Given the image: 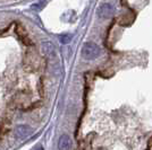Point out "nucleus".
Segmentation results:
<instances>
[{"instance_id": "1", "label": "nucleus", "mask_w": 152, "mask_h": 150, "mask_svg": "<svg viewBox=\"0 0 152 150\" xmlns=\"http://www.w3.org/2000/svg\"><path fill=\"white\" fill-rule=\"evenodd\" d=\"M82 58L85 60H94L101 54V49L95 43L92 42H86L82 48Z\"/></svg>"}, {"instance_id": "2", "label": "nucleus", "mask_w": 152, "mask_h": 150, "mask_svg": "<svg viewBox=\"0 0 152 150\" xmlns=\"http://www.w3.org/2000/svg\"><path fill=\"white\" fill-rule=\"evenodd\" d=\"M115 14V8L113 5H110V4H102L101 6L99 7V9H98V15H99V17H101L103 19H107V18H110L111 16H114Z\"/></svg>"}, {"instance_id": "3", "label": "nucleus", "mask_w": 152, "mask_h": 150, "mask_svg": "<svg viewBox=\"0 0 152 150\" xmlns=\"http://www.w3.org/2000/svg\"><path fill=\"white\" fill-rule=\"evenodd\" d=\"M33 130H32L31 126H28V125H18L17 128H16V130H15V137L18 138V139H25L27 138L28 136H31Z\"/></svg>"}, {"instance_id": "4", "label": "nucleus", "mask_w": 152, "mask_h": 150, "mask_svg": "<svg viewBox=\"0 0 152 150\" xmlns=\"http://www.w3.org/2000/svg\"><path fill=\"white\" fill-rule=\"evenodd\" d=\"M41 52L47 56H53L56 54L55 46L50 41H45V42L41 43Z\"/></svg>"}, {"instance_id": "5", "label": "nucleus", "mask_w": 152, "mask_h": 150, "mask_svg": "<svg viewBox=\"0 0 152 150\" xmlns=\"http://www.w3.org/2000/svg\"><path fill=\"white\" fill-rule=\"evenodd\" d=\"M58 147L59 149H70L72 148V140L67 134H64L59 138V141H58Z\"/></svg>"}, {"instance_id": "6", "label": "nucleus", "mask_w": 152, "mask_h": 150, "mask_svg": "<svg viewBox=\"0 0 152 150\" xmlns=\"http://www.w3.org/2000/svg\"><path fill=\"white\" fill-rule=\"evenodd\" d=\"M17 35H18V38L24 42V44H31V42H30V40L27 38V34L25 33V31H24V28L23 27H20V26H17Z\"/></svg>"}, {"instance_id": "7", "label": "nucleus", "mask_w": 152, "mask_h": 150, "mask_svg": "<svg viewBox=\"0 0 152 150\" xmlns=\"http://www.w3.org/2000/svg\"><path fill=\"white\" fill-rule=\"evenodd\" d=\"M45 0H42V1H40V2H38V4H34V5H32V9L33 10H37V12H39V10H41L42 8H43V6L45 5Z\"/></svg>"}, {"instance_id": "8", "label": "nucleus", "mask_w": 152, "mask_h": 150, "mask_svg": "<svg viewBox=\"0 0 152 150\" xmlns=\"http://www.w3.org/2000/svg\"><path fill=\"white\" fill-rule=\"evenodd\" d=\"M59 40H60V42L63 44H68L70 42V40H72V36H70L69 34H64V35H61L59 38Z\"/></svg>"}]
</instances>
